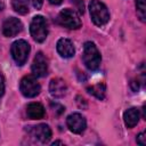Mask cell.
Here are the masks:
<instances>
[{"label":"cell","mask_w":146,"mask_h":146,"mask_svg":"<svg viewBox=\"0 0 146 146\" xmlns=\"http://www.w3.org/2000/svg\"><path fill=\"white\" fill-rule=\"evenodd\" d=\"M82 59H83L86 67L89 68L90 71H96L99 68L102 57H100V52H99L98 48L96 47V44L94 42L87 41L84 43Z\"/></svg>","instance_id":"6da1fadb"},{"label":"cell","mask_w":146,"mask_h":146,"mask_svg":"<svg viewBox=\"0 0 146 146\" xmlns=\"http://www.w3.org/2000/svg\"><path fill=\"white\" fill-rule=\"evenodd\" d=\"M89 13L91 21L97 26H103L110 21V13L107 7L99 0H90Z\"/></svg>","instance_id":"7a4b0ae2"},{"label":"cell","mask_w":146,"mask_h":146,"mask_svg":"<svg viewBox=\"0 0 146 146\" xmlns=\"http://www.w3.org/2000/svg\"><path fill=\"white\" fill-rule=\"evenodd\" d=\"M30 33L36 42H43L48 35V24L43 16L36 15L30 24Z\"/></svg>","instance_id":"3957f363"},{"label":"cell","mask_w":146,"mask_h":146,"mask_svg":"<svg viewBox=\"0 0 146 146\" xmlns=\"http://www.w3.org/2000/svg\"><path fill=\"white\" fill-rule=\"evenodd\" d=\"M30 44L27 43V41L25 40H17L11 44L10 48V54L13 59L15 60V63L19 66L24 65L29 58V54H30Z\"/></svg>","instance_id":"277c9868"},{"label":"cell","mask_w":146,"mask_h":146,"mask_svg":"<svg viewBox=\"0 0 146 146\" xmlns=\"http://www.w3.org/2000/svg\"><path fill=\"white\" fill-rule=\"evenodd\" d=\"M57 21L62 26L71 29V30H76V29L81 27V19L79 17L78 13L70 8L63 9L58 14Z\"/></svg>","instance_id":"5b68a950"},{"label":"cell","mask_w":146,"mask_h":146,"mask_svg":"<svg viewBox=\"0 0 146 146\" xmlns=\"http://www.w3.org/2000/svg\"><path fill=\"white\" fill-rule=\"evenodd\" d=\"M19 90L23 94V96L27 98H33L40 94L41 87L33 75H26L21 80Z\"/></svg>","instance_id":"8992f818"},{"label":"cell","mask_w":146,"mask_h":146,"mask_svg":"<svg viewBox=\"0 0 146 146\" xmlns=\"http://www.w3.org/2000/svg\"><path fill=\"white\" fill-rule=\"evenodd\" d=\"M66 125L72 132L82 133L87 128V122L84 116H82L80 113H72L66 119Z\"/></svg>","instance_id":"52a82bcc"},{"label":"cell","mask_w":146,"mask_h":146,"mask_svg":"<svg viewBox=\"0 0 146 146\" xmlns=\"http://www.w3.org/2000/svg\"><path fill=\"white\" fill-rule=\"evenodd\" d=\"M32 73L34 76L36 78H42L44 75H47V72H48V60L46 58V56L39 51L34 59H33V63H32Z\"/></svg>","instance_id":"ba28073f"},{"label":"cell","mask_w":146,"mask_h":146,"mask_svg":"<svg viewBox=\"0 0 146 146\" xmlns=\"http://www.w3.org/2000/svg\"><path fill=\"white\" fill-rule=\"evenodd\" d=\"M30 135L38 141L46 144L51 138V129L48 124L40 123L38 125H34L30 129Z\"/></svg>","instance_id":"9c48e42d"},{"label":"cell","mask_w":146,"mask_h":146,"mask_svg":"<svg viewBox=\"0 0 146 146\" xmlns=\"http://www.w3.org/2000/svg\"><path fill=\"white\" fill-rule=\"evenodd\" d=\"M23 30L22 22L16 17H9L7 18L2 24V33L5 36H15Z\"/></svg>","instance_id":"30bf717a"},{"label":"cell","mask_w":146,"mask_h":146,"mask_svg":"<svg viewBox=\"0 0 146 146\" xmlns=\"http://www.w3.org/2000/svg\"><path fill=\"white\" fill-rule=\"evenodd\" d=\"M67 91V86L65 81L60 78H55L51 79L49 83V92L54 98H62L66 95Z\"/></svg>","instance_id":"8fae6325"},{"label":"cell","mask_w":146,"mask_h":146,"mask_svg":"<svg viewBox=\"0 0 146 146\" xmlns=\"http://www.w3.org/2000/svg\"><path fill=\"white\" fill-rule=\"evenodd\" d=\"M56 48H57L58 54L64 58H71L74 56V52H75L74 44L70 39H65V38L59 39L57 41Z\"/></svg>","instance_id":"7c38bea8"},{"label":"cell","mask_w":146,"mask_h":146,"mask_svg":"<svg viewBox=\"0 0 146 146\" xmlns=\"http://www.w3.org/2000/svg\"><path fill=\"white\" fill-rule=\"evenodd\" d=\"M139 119H140V113H139V110L136 107L128 108L123 113V120L127 128H133L135 125H137V123L139 122Z\"/></svg>","instance_id":"4fadbf2b"},{"label":"cell","mask_w":146,"mask_h":146,"mask_svg":"<svg viewBox=\"0 0 146 146\" xmlns=\"http://www.w3.org/2000/svg\"><path fill=\"white\" fill-rule=\"evenodd\" d=\"M26 114L31 120H40L44 116V107L40 103H31L26 107Z\"/></svg>","instance_id":"5bb4252c"},{"label":"cell","mask_w":146,"mask_h":146,"mask_svg":"<svg viewBox=\"0 0 146 146\" xmlns=\"http://www.w3.org/2000/svg\"><path fill=\"white\" fill-rule=\"evenodd\" d=\"M87 91L90 94V95H92V96H95L96 98H98V99H104L105 98V92H106V86H105V83H97V84H94V86H91V87H88L87 88Z\"/></svg>","instance_id":"9a60e30c"},{"label":"cell","mask_w":146,"mask_h":146,"mask_svg":"<svg viewBox=\"0 0 146 146\" xmlns=\"http://www.w3.org/2000/svg\"><path fill=\"white\" fill-rule=\"evenodd\" d=\"M11 6H13L14 10L21 15H25L29 13V7H27V3L25 0H13Z\"/></svg>","instance_id":"2e32d148"},{"label":"cell","mask_w":146,"mask_h":146,"mask_svg":"<svg viewBox=\"0 0 146 146\" xmlns=\"http://www.w3.org/2000/svg\"><path fill=\"white\" fill-rule=\"evenodd\" d=\"M136 8H137V14L139 18L145 22L146 21V3L145 0H136Z\"/></svg>","instance_id":"e0dca14e"},{"label":"cell","mask_w":146,"mask_h":146,"mask_svg":"<svg viewBox=\"0 0 146 146\" xmlns=\"http://www.w3.org/2000/svg\"><path fill=\"white\" fill-rule=\"evenodd\" d=\"M3 94H5V76L0 71V99L2 98Z\"/></svg>","instance_id":"ac0fdd59"},{"label":"cell","mask_w":146,"mask_h":146,"mask_svg":"<svg viewBox=\"0 0 146 146\" xmlns=\"http://www.w3.org/2000/svg\"><path fill=\"white\" fill-rule=\"evenodd\" d=\"M137 144L144 146L146 145V133L145 132H140L138 136H137Z\"/></svg>","instance_id":"d6986e66"},{"label":"cell","mask_w":146,"mask_h":146,"mask_svg":"<svg viewBox=\"0 0 146 146\" xmlns=\"http://www.w3.org/2000/svg\"><path fill=\"white\" fill-rule=\"evenodd\" d=\"M27 1H29L35 9H40V8L42 7V2H43L42 0H27Z\"/></svg>","instance_id":"ffe728a7"},{"label":"cell","mask_w":146,"mask_h":146,"mask_svg":"<svg viewBox=\"0 0 146 146\" xmlns=\"http://www.w3.org/2000/svg\"><path fill=\"white\" fill-rule=\"evenodd\" d=\"M51 5H59V3H62L63 2V0H48Z\"/></svg>","instance_id":"44dd1931"},{"label":"cell","mask_w":146,"mask_h":146,"mask_svg":"<svg viewBox=\"0 0 146 146\" xmlns=\"http://www.w3.org/2000/svg\"><path fill=\"white\" fill-rule=\"evenodd\" d=\"M58 144L63 145V143H62V141H59V140H56V141H54V143H52V145H54V146H55V145H58Z\"/></svg>","instance_id":"7402d4cb"}]
</instances>
